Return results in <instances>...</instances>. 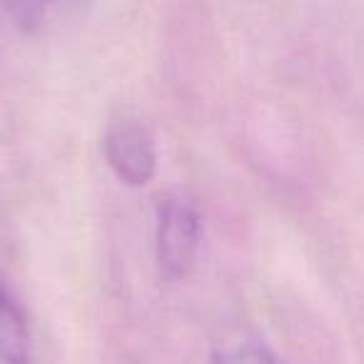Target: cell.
Instances as JSON below:
<instances>
[{
	"label": "cell",
	"instance_id": "obj_1",
	"mask_svg": "<svg viewBox=\"0 0 364 364\" xmlns=\"http://www.w3.org/2000/svg\"><path fill=\"white\" fill-rule=\"evenodd\" d=\"M200 240H203V220L193 200L185 195H167L157 205L155 247L160 269L172 279H180L195 267Z\"/></svg>",
	"mask_w": 364,
	"mask_h": 364
},
{
	"label": "cell",
	"instance_id": "obj_2",
	"mask_svg": "<svg viewBox=\"0 0 364 364\" xmlns=\"http://www.w3.org/2000/svg\"><path fill=\"white\" fill-rule=\"evenodd\" d=\"M105 160L117 180L140 188L155 177L157 170V147L155 137L137 120H115L102 140Z\"/></svg>",
	"mask_w": 364,
	"mask_h": 364
},
{
	"label": "cell",
	"instance_id": "obj_3",
	"mask_svg": "<svg viewBox=\"0 0 364 364\" xmlns=\"http://www.w3.org/2000/svg\"><path fill=\"white\" fill-rule=\"evenodd\" d=\"M0 362H33V334L31 327H28V319L3 284H0Z\"/></svg>",
	"mask_w": 364,
	"mask_h": 364
},
{
	"label": "cell",
	"instance_id": "obj_4",
	"mask_svg": "<svg viewBox=\"0 0 364 364\" xmlns=\"http://www.w3.org/2000/svg\"><path fill=\"white\" fill-rule=\"evenodd\" d=\"M213 364H277L274 357L255 342H242L237 347H228L213 357Z\"/></svg>",
	"mask_w": 364,
	"mask_h": 364
}]
</instances>
